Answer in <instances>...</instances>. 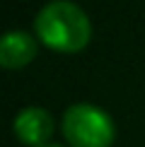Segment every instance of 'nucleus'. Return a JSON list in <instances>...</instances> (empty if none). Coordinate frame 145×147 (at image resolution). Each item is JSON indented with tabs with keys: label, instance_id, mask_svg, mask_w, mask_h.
<instances>
[{
	"label": "nucleus",
	"instance_id": "1",
	"mask_svg": "<svg viewBox=\"0 0 145 147\" xmlns=\"http://www.w3.org/2000/svg\"><path fill=\"white\" fill-rule=\"evenodd\" d=\"M34 32L51 51L77 53L92 39V24L80 5L70 0H51L36 12Z\"/></svg>",
	"mask_w": 145,
	"mask_h": 147
},
{
	"label": "nucleus",
	"instance_id": "2",
	"mask_svg": "<svg viewBox=\"0 0 145 147\" xmlns=\"http://www.w3.org/2000/svg\"><path fill=\"white\" fill-rule=\"evenodd\" d=\"M60 130L70 147H111L116 140L111 116L94 104H72L63 113Z\"/></svg>",
	"mask_w": 145,
	"mask_h": 147
},
{
	"label": "nucleus",
	"instance_id": "3",
	"mask_svg": "<svg viewBox=\"0 0 145 147\" xmlns=\"http://www.w3.org/2000/svg\"><path fill=\"white\" fill-rule=\"evenodd\" d=\"M56 130V121L46 109L39 106H27L12 121V133L27 147H46Z\"/></svg>",
	"mask_w": 145,
	"mask_h": 147
},
{
	"label": "nucleus",
	"instance_id": "4",
	"mask_svg": "<svg viewBox=\"0 0 145 147\" xmlns=\"http://www.w3.org/2000/svg\"><path fill=\"white\" fill-rule=\"evenodd\" d=\"M36 56V39L27 32H7L0 39V65L7 70H17L29 65Z\"/></svg>",
	"mask_w": 145,
	"mask_h": 147
},
{
	"label": "nucleus",
	"instance_id": "5",
	"mask_svg": "<svg viewBox=\"0 0 145 147\" xmlns=\"http://www.w3.org/2000/svg\"><path fill=\"white\" fill-rule=\"evenodd\" d=\"M46 147H63V145H46Z\"/></svg>",
	"mask_w": 145,
	"mask_h": 147
}]
</instances>
